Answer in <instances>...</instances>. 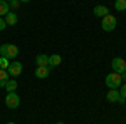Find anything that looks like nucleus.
Instances as JSON below:
<instances>
[{"label": "nucleus", "mask_w": 126, "mask_h": 124, "mask_svg": "<svg viewBox=\"0 0 126 124\" xmlns=\"http://www.w3.org/2000/svg\"><path fill=\"white\" fill-rule=\"evenodd\" d=\"M104 82H106V86L109 87V89H119L121 84H123V77H121V74L111 72V74H108V76H106Z\"/></svg>", "instance_id": "nucleus-1"}, {"label": "nucleus", "mask_w": 126, "mask_h": 124, "mask_svg": "<svg viewBox=\"0 0 126 124\" xmlns=\"http://www.w3.org/2000/svg\"><path fill=\"white\" fill-rule=\"evenodd\" d=\"M0 55L7 59H15L19 55V47L12 45V44H3V45H0Z\"/></svg>", "instance_id": "nucleus-2"}, {"label": "nucleus", "mask_w": 126, "mask_h": 124, "mask_svg": "<svg viewBox=\"0 0 126 124\" xmlns=\"http://www.w3.org/2000/svg\"><path fill=\"white\" fill-rule=\"evenodd\" d=\"M116 24L118 20L114 15H111V14H108L106 17H103V22H101V29L104 30V32H111V30L116 29Z\"/></svg>", "instance_id": "nucleus-3"}, {"label": "nucleus", "mask_w": 126, "mask_h": 124, "mask_svg": "<svg viewBox=\"0 0 126 124\" xmlns=\"http://www.w3.org/2000/svg\"><path fill=\"white\" fill-rule=\"evenodd\" d=\"M5 106L9 107V109H17L20 106V97L17 92H7L5 96Z\"/></svg>", "instance_id": "nucleus-4"}, {"label": "nucleus", "mask_w": 126, "mask_h": 124, "mask_svg": "<svg viewBox=\"0 0 126 124\" xmlns=\"http://www.w3.org/2000/svg\"><path fill=\"white\" fill-rule=\"evenodd\" d=\"M111 67H113V72H116V74H123L126 70V60L121 57H114L113 59V62H111Z\"/></svg>", "instance_id": "nucleus-5"}, {"label": "nucleus", "mask_w": 126, "mask_h": 124, "mask_svg": "<svg viewBox=\"0 0 126 124\" xmlns=\"http://www.w3.org/2000/svg\"><path fill=\"white\" fill-rule=\"evenodd\" d=\"M50 70H52V67L50 66H39L35 69V77H39V79H46V77L50 76Z\"/></svg>", "instance_id": "nucleus-6"}, {"label": "nucleus", "mask_w": 126, "mask_h": 124, "mask_svg": "<svg viewBox=\"0 0 126 124\" xmlns=\"http://www.w3.org/2000/svg\"><path fill=\"white\" fill-rule=\"evenodd\" d=\"M22 64L20 62H10V66H9V69H7V72H9V76H20L22 74Z\"/></svg>", "instance_id": "nucleus-7"}, {"label": "nucleus", "mask_w": 126, "mask_h": 124, "mask_svg": "<svg viewBox=\"0 0 126 124\" xmlns=\"http://www.w3.org/2000/svg\"><path fill=\"white\" fill-rule=\"evenodd\" d=\"M106 99L109 102H119V99H121V94H119V91L118 89H109L106 94Z\"/></svg>", "instance_id": "nucleus-8"}, {"label": "nucleus", "mask_w": 126, "mask_h": 124, "mask_svg": "<svg viewBox=\"0 0 126 124\" xmlns=\"http://www.w3.org/2000/svg\"><path fill=\"white\" fill-rule=\"evenodd\" d=\"M108 14H109V9H108L106 5H96V7H94V15L99 17V19L106 17Z\"/></svg>", "instance_id": "nucleus-9"}, {"label": "nucleus", "mask_w": 126, "mask_h": 124, "mask_svg": "<svg viewBox=\"0 0 126 124\" xmlns=\"http://www.w3.org/2000/svg\"><path fill=\"white\" fill-rule=\"evenodd\" d=\"M61 62H62V57H61L59 54H52V55H49V66H50V67L61 66Z\"/></svg>", "instance_id": "nucleus-10"}, {"label": "nucleus", "mask_w": 126, "mask_h": 124, "mask_svg": "<svg viewBox=\"0 0 126 124\" xmlns=\"http://www.w3.org/2000/svg\"><path fill=\"white\" fill-rule=\"evenodd\" d=\"M3 19H5V22H7V25H15V24H17V20H19V19H17V14H15V12H12V10H10Z\"/></svg>", "instance_id": "nucleus-11"}, {"label": "nucleus", "mask_w": 126, "mask_h": 124, "mask_svg": "<svg viewBox=\"0 0 126 124\" xmlns=\"http://www.w3.org/2000/svg\"><path fill=\"white\" fill-rule=\"evenodd\" d=\"M35 64H37V67L39 66H49V55H46V54H39V55L35 57Z\"/></svg>", "instance_id": "nucleus-12"}, {"label": "nucleus", "mask_w": 126, "mask_h": 124, "mask_svg": "<svg viewBox=\"0 0 126 124\" xmlns=\"http://www.w3.org/2000/svg\"><path fill=\"white\" fill-rule=\"evenodd\" d=\"M9 12H10L9 2H5V0H0V17H5Z\"/></svg>", "instance_id": "nucleus-13"}, {"label": "nucleus", "mask_w": 126, "mask_h": 124, "mask_svg": "<svg viewBox=\"0 0 126 124\" xmlns=\"http://www.w3.org/2000/svg\"><path fill=\"white\" fill-rule=\"evenodd\" d=\"M9 79H10L9 72H7L5 69H0V87H5V84H7Z\"/></svg>", "instance_id": "nucleus-14"}, {"label": "nucleus", "mask_w": 126, "mask_h": 124, "mask_svg": "<svg viewBox=\"0 0 126 124\" xmlns=\"http://www.w3.org/2000/svg\"><path fill=\"white\" fill-rule=\"evenodd\" d=\"M5 89H7V92H15V89H17V81H15V79H9L7 84H5Z\"/></svg>", "instance_id": "nucleus-15"}, {"label": "nucleus", "mask_w": 126, "mask_h": 124, "mask_svg": "<svg viewBox=\"0 0 126 124\" xmlns=\"http://www.w3.org/2000/svg\"><path fill=\"white\" fill-rule=\"evenodd\" d=\"M114 9L118 12H125L126 10V0H114Z\"/></svg>", "instance_id": "nucleus-16"}, {"label": "nucleus", "mask_w": 126, "mask_h": 124, "mask_svg": "<svg viewBox=\"0 0 126 124\" xmlns=\"http://www.w3.org/2000/svg\"><path fill=\"white\" fill-rule=\"evenodd\" d=\"M119 94H121V99H119V104H123V102H126V82H125V84H121V91H119Z\"/></svg>", "instance_id": "nucleus-17"}, {"label": "nucleus", "mask_w": 126, "mask_h": 124, "mask_svg": "<svg viewBox=\"0 0 126 124\" xmlns=\"http://www.w3.org/2000/svg\"><path fill=\"white\" fill-rule=\"evenodd\" d=\"M9 66H10V59H7V57H0V69H9Z\"/></svg>", "instance_id": "nucleus-18"}, {"label": "nucleus", "mask_w": 126, "mask_h": 124, "mask_svg": "<svg viewBox=\"0 0 126 124\" xmlns=\"http://www.w3.org/2000/svg\"><path fill=\"white\" fill-rule=\"evenodd\" d=\"M9 5H10V9H19L20 0H12V2H9Z\"/></svg>", "instance_id": "nucleus-19"}, {"label": "nucleus", "mask_w": 126, "mask_h": 124, "mask_svg": "<svg viewBox=\"0 0 126 124\" xmlns=\"http://www.w3.org/2000/svg\"><path fill=\"white\" fill-rule=\"evenodd\" d=\"M5 27H7V22H5L3 17H0V32H2V30H5Z\"/></svg>", "instance_id": "nucleus-20"}, {"label": "nucleus", "mask_w": 126, "mask_h": 124, "mask_svg": "<svg viewBox=\"0 0 126 124\" xmlns=\"http://www.w3.org/2000/svg\"><path fill=\"white\" fill-rule=\"evenodd\" d=\"M121 77H123V81H126V70L123 72V74H121Z\"/></svg>", "instance_id": "nucleus-21"}, {"label": "nucleus", "mask_w": 126, "mask_h": 124, "mask_svg": "<svg viewBox=\"0 0 126 124\" xmlns=\"http://www.w3.org/2000/svg\"><path fill=\"white\" fill-rule=\"evenodd\" d=\"M27 2H30V0H20V3H27Z\"/></svg>", "instance_id": "nucleus-22"}, {"label": "nucleus", "mask_w": 126, "mask_h": 124, "mask_svg": "<svg viewBox=\"0 0 126 124\" xmlns=\"http://www.w3.org/2000/svg\"><path fill=\"white\" fill-rule=\"evenodd\" d=\"M56 124H64V123H62V121H59V123H56Z\"/></svg>", "instance_id": "nucleus-23"}, {"label": "nucleus", "mask_w": 126, "mask_h": 124, "mask_svg": "<svg viewBox=\"0 0 126 124\" xmlns=\"http://www.w3.org/2000/svg\"><path fill=\"white\" fill-rule=\"evenodd\" d=\"M7 124H15V123H12V121H10V123H7Z\"/></svg>", "instance_id": "nucleus-24"}, {"label": "nucleus", "mask_w": 126, "mask_h": 124, "mask_svg": "<svg viewBox=\"0 0 126 124\" xmlns=\"http://www.w3.org/2000/svg\"><path fill=\"white\" fill-rule=\"evenodd\" d=\"M5 2H12V0H5Z\"/></svg>", "instance_id": "nucleus-25"}]
</instances>
